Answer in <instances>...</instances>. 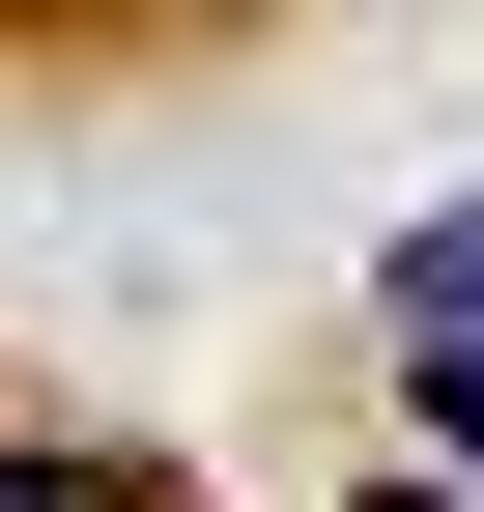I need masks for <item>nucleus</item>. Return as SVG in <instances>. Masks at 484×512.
<instances>
[{"mask_svg":"<svg viewBox=\"0 0 484 512\" xmlns=\"http://www.w3.org/2000/svg\"><path fill=\"white\" fill-rule=\"evenodd\" d=\"M371 512H456V484H371Z\"/></svg>","mask_w":484,"mask_h":512,"instance_id":"20e7f679","label":"nucleus"},{"mask_svg":"<svg viewBox=\"0 0 484 512\" xmlns=\"http://www.w3.org/2000/svg\"><path fill=\"white\" fill-rule=\"evenodd\" d=\"M0 512H143V484H114V456H0Z\"/></svg>","mask_w":484,"mask_h":512,"instance_id":"7ed1b4c3","label":"nucleus"},{"mask_svg":"<svg viewBox=\"0 0 484 512\" xmlns=\"http://www.w3.org/2000/svg\"><path fill=\"white\" fill-rule=\"evenodd\" d=\"M399 399H428V456L484 484V342H399Z\"/></svg>","mask_w":484,"mask_h":512,"instance_id":"f03ea898","label":"nucleus"},{"mask_svg":"<svg viewBox=\"0 0 484 512\" xmlns=\"http://www.w3.org/2000/svg\"><path fill=\"white\" fill-rule=\"evenodd\" d=\"M399 342H484V200H428V228H399Z\"/></svg>","mask_w":484,"mask_h":512,"instance_id":"f257e3e1","label":"nucleus"}]
</instances>
